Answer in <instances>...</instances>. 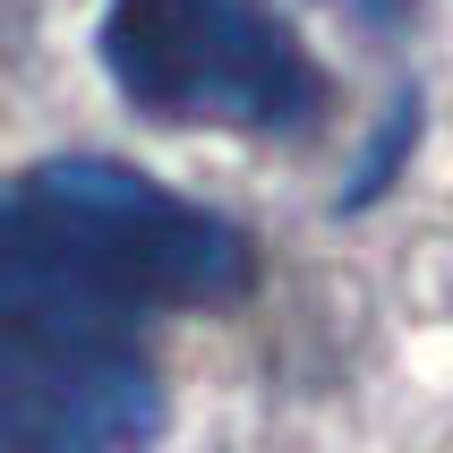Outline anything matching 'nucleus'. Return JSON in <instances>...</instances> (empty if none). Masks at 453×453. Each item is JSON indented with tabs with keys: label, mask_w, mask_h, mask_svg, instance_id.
Instances as JSON below:
<instances>
[{
	"label": "nucleus",
	"mask_w": 453,
	"mask_h": 453,
	"mask_svg": "<svg viewBox=\"0 0 453 453\" xmlns=\"http://www.w3.org/2000/svg\"><path fill=\"white\" fill-rule=\"evenodd\" d=\"M103 69L137 111L180 128L291 137L326 111V69L265 0H111Z\"/></svg>",
	"instance_id": "2"
},
{
	"label": "nucleus",
	"mask_w": 453,
	"mask_h": 453,
	"mask_svg": "<svg viewBox=\"0 0 453 453\" xmlns=\"http://www.w3.org/2000/svg\"><path fill=\"white\" fill-rule=\"evenodd\" d=\"M257 249L180 188L60 154L0 188V453H146L163 368L146 317L223 308Z\"/></svg>",
	"instance_id": "1"
}]
</instances>
